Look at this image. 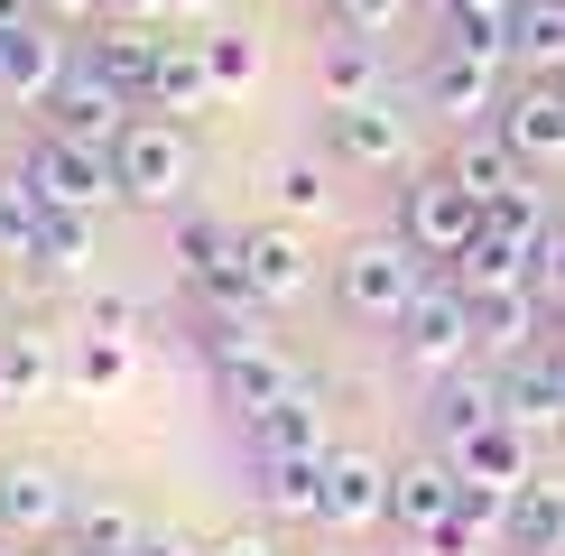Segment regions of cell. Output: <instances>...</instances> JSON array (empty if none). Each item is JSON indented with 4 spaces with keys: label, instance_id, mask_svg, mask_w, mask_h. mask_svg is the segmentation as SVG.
<instances>
[{
    "label": "cell",
    "instance_id": "1",
    "mask_svg": "<svg viewBox=\"0 0 565 556\" xmlns=\"http://www.w3.org/2000/svg\"><path fill=\"white\" fill-rule=\"evenodd\" d=\"M204 362H214V389H223L242 417H250V408H278V399H316L306 362H297L250 307H223L214 324H204Z\"/></svg>",
    "mask_w": 565,
    "mask_h": 556
},
{
    "label": "cell",
    "instance_id": "2",
    "mask_svg": "<svg viewBox=\"0 0 565 556\" xmlns=\"http://www.w3.org/2000/svg\"><path fill=\"white\" fill-rule=\"evenodd\" d=\"M334 297H343V316H362V324H398L427 297V250L408 242V232H371V242H352L343 260H334Z\"/></svg>",
    "mask_w": 565,
    "mask_h": 556
},
{
    "label": "cell",
    "instance_id": "3",
    "mask_svg": "<svg viewBox=\"0 0 565 556\" xmlns=\"http://www.w3.org/2000/svg\"><path fill=\"white\" fill-rule=\"evenodd\" d=\"M390 334H398V362H417L427 381L463 371V353H482V334H473V297H463L455 278H427V297H417V307L398 316Z\"/></svg>",
    "mask_w": 565,
    "mask_h": 556
},
{
    "label": "cell",
    "instance_id": "4",
    "mask_svg": "<svg viewBox=\"0 0 565 556\" xmlns=\"http://www.w3.org/2000/svg\"><path fill=\"white\" fill-rule=\"evenodd\" d=\"M111 168H121V195L149 204V214H177L185 185H195V149H185L177 121H130L121 149H111Z\"/></svg>",
    "mask_w": 565,
    "mask_h": 556
},
{
    "label": "cell",
    "instance_id": "5",
    "mask_svg": "<svg viewBox=\"0 0 565 556\" xmlns=\"http://www.w3.org/2000/svg\"><path fill=\"white\" fill-rule=\"evenodd\" d=\"M19 177H29L38 195L56 204V214H103V204L121 195V168H111V149H84V139H65V130H46Z\"/></svg>",
    "mask_w": 565,
    "mask_h": 556
},
{
    "label": "cell",
    "instance_id": "6",
    "mask_svg": "<svg viewBox=\"0 0 565 556\" xmlns=\"http://www.w3.org/2000/svg\"><path fill=\"white\" fill-rule=\"evenodd\" d=\"M398 232H408V242L427 250V260H445V269H455L463 250L482 242V204L463 195V185L445 177V168H427V177H408V195H398Z\"/></svg>",
    "mask_w": 565,
    "mask_h": 556
},
{
    "label": "cell",
    "instance_id": "7",
    "mask_svg": "<svg viewBox=\"0 0 565 556\" xmlns=\"http://www.w3.org/2000/svg\"><path fill=\"white\" fill-rule=\"evenodd\" d=\"M46 130H65V139H84V149H121V130H130V93L103 75L93 56H75L65 65V84L46 93Z\"/></svg>",
    "mask_w": 565,
    "mask_h": 556
},
{
    "label": "cell",
    "instance_id": "8",
    "mask_svg": "<svg viewBox=\"0 0 565 556\" xmlns=\"http://www.w3.org/2000/svg\"><path fill=\"white\" fill-rule=\"evenodd\" d=\"M427 111H445V121H473V111H501V46H473L445 29V46L427 56Z\"/></svg>",
    "mask_w": 565,
    "mask_h": 556
},
{
    "label": "cell",
    "instance_id": "9",
    "mask_svg": "<svg viewBox=\"0 0 565 556\" xmlns=\"http://www.w3.org/2000/svg\"><path fill=\"white\" fill-rule=\"evenodd\" d=\"M177 260H185V278H195L214 307H260V297H250V269H242V232H232V223L185 214L177 223Z\"/></svg>",
    "mask_w": 565,
    "mask_h": 556
},
{
    "label": "cell",
    "instance_id": "10",
    "mask_svg": "<svg viewBox=\"0 0 565 556\" xmlns=\"http://www.w3.org/2000/svg\"><path fill=\"white\" fill-rule=\"evenodd\" d=\"M324 149L343 158V168H408V121L381 103H324Z\"/></svg>",
    "mask_w": 565,
    "mask_h": 556
},
{
    "label": "cell",
    "instance_id": "11",
    "mask_svg": "<svg viewBox=\"0 0 565 556\" xmlns=\"http://www.w3.org/2000/svg\"><path fill=\"white\" fill-rule=\"evenodd\" d=\"M65 65H75V46L56 38V19H19V29H0V93L10 103H46V93L65 84Z\"/></svg>",
    "mask_w": 565,
    "mask_h": 556
},
{
    "label": "cell",
    "instance_id": "12",
    "mask_svg": "<svg viewBox=\"0 0 565 556\" xmlns=\"http://www.w3.org/2000/svg\"><path fill=\"white\" fill-rule=\"evenodd\" d=\"M455 501H463L455 455H417V463L390 473V528H398V538H427L436 520H455Z\"/></svg>",
    "mask_w": 565,
    "mask_h": 556
},
{
    "label": "cell",
    "instance_id": "13",
    "mask_svg": "<svg viewBox=\"0 0 565 556\" xmlns=\"http://www.w3.org/2000/svg\"><path fill=\"white\" fill-rule=\"evenodd\" d=\"M390 520V473L371 455H334L324 463V510H316V528H334V538H362V528H381Z\"/></svg>",
    "mask_w": 565,
    "mask_h": 556
},
{
    "label": "cell",
    "instance_id": "14",
    "mask_svg": "<svg viewBox=\"0 0 565 556\" xmlns=\"http://www.w3.org/2000/svg\"><path fill=\"white\" fill-rule=\"evenodd\" d=\"M501 417H510V427H529V436H556L565 427V343H537V353L510 362Z\"/></svg>",
    "mask_w": 565,
    "mask_h": 556
},
{
    "label": "cell",
    "instance_id": "15",
    "mask_svg": "<svg viewBox=\"0 0 565 556\" xmlns=\"http://www.w3.org/2000/svg\"><path fill=\"white\" fill-rule=\"evenodd\" d=\"M75 528V501L46 463H0V538H56Z\"/></svg>",
    "mask_w": 565,
    "mask_h": 556
},
{
    "label": "cell",
    "instance_id": "16",
    "mask_svg": "<svg viewBox=\"0 0 565 556\" xmlns=\"http://www.w3.org/2000/svg\"><path fill=\"white\" fill-rule=\"evenodd\" d=\"M455 473H463V492H501V501H520L529 482H537V436L501 417V427H482L473 446L455 455Z\"/></svg>",
    "mask_w": 565,
    "mask_h": 556
},
{
    "label": "cell",
    "instance_id": "17",
    "mask_svg": "<svg viewBox=\"0 0 565 556\" xmlns=\"http://www.w3.org/2000/svg\"><path fill=\"white\" fill-rule=\"evenodd\" d=\"M427 427H436V455H463L482 427H501V381L491 371H445L427 399Z\"/></svg>",
    "mask_w": 565,
    "mask_h": 556
},
{
    "label": "cell",
    "instance_id": "18",
    "mask_svg": "<svg viewBox=\"0 0 565 556\" xmlns=\"http://www.w3.org/2000/svg\"><path fill=\"white\" fill-rule=\"evenodd\" d=\"M501 139L520 158H565V75H529L520 93H501Z\"/></svg>",
    "mask_w": 565,
    "mask_h": 556
},
{
    "label": "cell",
    "instance_id": "19",
    "mask_svg": "<svg viewBox=\"0 0 565 556\" xmlns=\"http://www.w3.org/2000/svg\"><path fill=\"white\" fill-rule=\"evenodd\" d=\"M242 269H250V297L260 307H288V297H306V242H297V223H260V232H242Z\"/></svg>",
    "mask_w": 565,
    "mask_h": 556
},
{
    "label": "cell",
    "instance_id": "20",
    "mask_svg": "<svg viewBox=\"0 0 565 556\" xmlns=\"http://www.w3.org/2000/svg\"><path fill=\"white\" fill-rule=\"evenodd\" d=\"M537 324H547V297H537V278H520V288H491V297H473V334H482V353H501V362L537 353Z\"/></svg>",
    "mask_w": 565,
    "mask_h": 556
},
{
    "label": "cell",
    "instance_id": "21",
    "mask_svg": "<svg viewBox=\"0 0 565 556\" xmlns=\"http://www.w3.org/2000/svg\"><path fill=\"white\" fill-rule=\"evenodd\" d=\"M520 168H529V158L510 149L501 130H463V139H455V158H445V177H455L473 204H501V195H520V185H529Z\"/></svg>",
    "mask_w": 565,
    "mask_h": 556
},
{
    "label": "cell",
    "instance_id": "22",
    "mask_svg": "<svg viewBox=\"0 0 565 556\" xmlns=\"http://www.w3.org/2000/svg\"><path fill=\"white\" fill-rule=\"evenodd\" d=\"M324 463H334V446H324V455H260V463H250L260 510H269V520H316V510H324Z\"/></svg>",
    "mask_w": 565,
    "mask_h": 556
},
{
    "label": "cell",
    "instance_id": "23",
    "mask_svg": "<svg viewBox=\"0 0 565 556\" xmlns=\"http://www.w3.org/2000/svg\"><path fill=\"white\" fill-rule=\"evenodd\" d=\"M316 93H324V103H381V93H390L381 46L334 29V38H324V56H316Z\"/></svg>",
    "mask_w": 565,
    "mask_h": 556
},
{
    "label": "cell",
    "instance_id": "24",
    "mask_svg": "<svg viewBox=\"0 0 565 556\" xmlns=\"http://www.w3.org/2000/svg\"><path fill=\"white\" fill-rule=\"evenodd\" d=\"M214 65H204V38H158V75H149V103L158 111H168V121H177V111H204V103H214Z\"/></svg>",
    "mask_w": 565,
    "mask_h": 556
},
{
    "label": "cell",
    "instance_id": "25",
    "mask_svg": "<svg viewBox=\"0 0 565 556\" xmlns=\"http://www.w3.org/2000/svg\"><path fill=\"white\" fill-rule=\"evenodd\" d=\"M93 65H103L111 84L121 93H139V103H149V75H158V38L139 29V19H103V29H93V46H84Z\"/></svg>",
    "mask_w": 565,
    "mask_h": 556
},
{
    "label": "cell",
    "instance_id": "26",
    "mask_svg": "<svg viewBox=\"0 0 565 556\" xmlns=\"http://www.w3.org/2000/svg\"><path fill=\"white\" fill-rule=\"evenodd\" d=\"M242 446H250V463H260V455H324L316 399H278V408H250V417H242Z\"/></svg>",
    "mask_w": 565,
    "mask_h": 556
},
{
    "label": "cell",
    "instance_id": "27",
    "mask_svg": "<svg viewBox=\"0 0 565 556\" xmlns=\"http://www.w3.org/2000/svg\"><path fill=\"white\" fill-rule=\"evenodd\" d=\"M520 556H565V482H529L520 501H510V538Z\"/></svg>",
    "mask_w": 565,
    "mask_h": 556
},
{
    "label": "cell",
    "instance_id": "28",
    "mask_svg": "<svg viewBox=\"0 0 565 556\" xmlns=\"http://www.w3.org/2000/svg\"><path fill=\"white\" fill-rule=\"evenodd\" d=\"M510 56H520L529 75H565V0H520V19H510Z\"/></svg>",
    "mask_w": 565,
    "mask_h": 556
},
{
    "label": "cell",
    "instance_id": "29",
    "mask_svg": "<svg viewBox=\"0 0 565 556\" xmlns=\"http://www.w3.org/2000/svg\"><path fill=\"white\" fill-rule=\"evenodd\" d=\"M46 214H56V204H46L29 177H0V260H38Z\"/></svg>",
    "mask_w": 565,
    "mask_h": 556
},
{
    "label": "cell",
    "instance_id": "30",
    "mask_svg": "<svg viewBox=\"0 0 565 556\" xmlns=\"http://www.w3.org/2000/svg\"><path fill=\"white\" fill-rule=\"evenodd\" d=\"M46 381H56L46 334H38V324H10V334H0V408H10V399H38Z\"/></svg>",
    "mask_w": 565,
    "mask_h": 556
},
{
    "label": "cell",
    "instance_id": "31",
    "mask_svg": "<svg viewBox=\"0 0 565 556\" xmlns=\"http://www.w3.org/2000/svg\"><path fill=\"white\" fill-rule=\"evenodd\" d=\"M84 250H93V214H46V242H38V278H75L84 269Z\"/></svg>",
    "mask_w": 565,
    "mask_h": 556
},
{
    "label": "cell",
    "instance_id": "32",
    "mask_svg": "<svg viewBox=\"0 0 565 556\" xmlns=\"http://www.w3.org/2000/svg\"><path fill=\"white\" fill-rule=\"evenodd\" d=\"M269 195H278V223L324 214V168H316V158H278V168H269Z\"/></svg>",
    "mask_w": 565,
    "mask_h": 556
},
{
    "label": "cell",
    "instance_id": "33",
    "mask_svg": "<svg viewBox=\"0 0 565 556\" xmlns=\"http://www.w3.org/2000/svg\"><path fill=\"white\" fill-rule=\"evenodd\" d=\"M139 538H149V528H139L130 510H111V501H93V510H75V547H84V556H130Z\"/></svg>",
    "mask_w": 565,
    "mask_h": 556
},
{
    "label": "cell",
    "instance_id": "34",
    "mask_svg": "<svg viewBox=\"0 0 565 556\" xmlns=\"http://www.w3.org/2000/svg\"><path fill=\"white\" fill-rule=\"evenodd\" d=\"M121 381H130V343L84 324V343H75V389H121Z\"/></svg>",
    "mask_w": 565,
    "mask_h": 556
},
{
    "label": "cell",
    "instance_id": "35",
    "mask_svg": "<svg viewBox=\"0 0 565 556\" xmlns=\"http://www.w3.org/2000/svg\"><path fill=\"white\" fill-rule=\"evenodd\" d=\"M204 65H214L223 93L250 84V75H260V38H250V29H214V38H204Z\"/></svg>",
    "mask_w": 565,
    "mask_h": 556
},
{
    "label": "cell",
    "instance_id": "36",
    "mask_svg": "<svg viewBox=\"0 0 565 556\" xmlns=\"http://www.w3.org/2000/svg\"><path fill=\"white\" fill-rule=\"evenodd\" d=\"M84 324H93V334H121V343H139V324H149V316H139L130 297H111V288H93V297H84Z\"/></svg>",
    "mask_w": 565,
    "mask_h": 556
},
{
    "label": "cell",
    "instance_id": "37",
    "mask_svg": "<svg viewBox=\"0 0 565 556\" xmlns=\"http://www.w3.org/2000/svg\"><path fill=\"white\" fill-rule=\"evenodd\" d=\"M324 10H334L343 38H381L390 19H398V0H324Z\"/></svg>",
    "mask_w": 565,
    "mask_h": 556
},
{
    "label": "cell",
    "instance_id": "38",
    "mask_svg": "<svg viewBox=\"0 0 565 556\" xmlns=\"http://www.w3.org/2000/svg\"><path fill=\"white\" fill-rule=\"evenodd\" d=\"M436 10H445V29H510L520 0H436Z\"/></svg>",
    "mask_w": 565,
    "mask_h": 556
},
{
    "label": "cell",
    "instance_id": "39",
    "mask_svg": "<svg viewBox=\"0 0 565 556\" xmlns=\"http://www.w3.org/2000/svg\"><path fill=\"white\" fill-rule=\"evenodd\" d=\"M537 297L565 316V232H547V250H537Z\"/></svg>",
    "mask_w": 565,
    "mask_h": 556
},
{
    "label": "cell",
    "instance_id": "40",
    "mask_svg": "<svg viewBox=\"0 0 565 556\" xmlns=\"http://www.w3.org/2000/svg\"><path fill=\"white\" fill-rule=\"evenodd\" d=\"M204 556H278V547L260 538V528H232V538H214V547H204Z\"/></svg>",
    "mask_w": 565,
    "mask_h": 556
},
{
    "label": "cell",
    "instance_id": "41",
    "mask_svg": "<svg viewBox=\"0 0 565 556\" xmlns=\"http://www.w3.org/2000/svg\"><path fill=\"white\" fill-rule=\"evenodd\" d=\"M130 556H204V547H185V538H139Z\"/></svg>",
    "mask_w": 565,
    "mask_h": 556
},
{
    "label": "cell",
    "instance_id": "42",
    "mask_svg": "<svg viewBox=\"0 0 565 556\" xmlns=\"http://www.w3.org/2000/svg\"><path fill=\"white\" fill-rule=\"evenodd\" d=\"M121 19H149V10H177V0H111Z\"/></svg>",
    "mask_w": 565,
    "mask_h": 556
},
{
    "label": "cell",
    "instance_id": "43",
    "mask_svg": "<svg viewBox=\"0 0 565 556\" xmlns=\"http://www.w3.org/2000/svg\"><path fill=\"white\" fill-rule=\"evenodd\" d=\"M38 556H84V547H75V538H65V547H38Z\"/></svg>",
    "mask_w": 565,
    "mask_h": 556
},
{
    "label": "cell",
    "instance_id": "44",
    "mask_svg": "<svg viewBox=\"0 0 565 556\" xmlns=\"http://www.w3.org/2000/svg\"><path fill=\"white\" fill-rule=\"evenodd\" d=\"M177 10H214V0H177Z\"/></svg>",
    "mask_w": 565,
    "mask_h": 556
},
{
    "label": "cell",
    "instance_id": "45",
    "mask_svg": "<svg viewBox=\"0 0 565 556\" xmlns=\"http://www.w3.org/2000/svg\"><path fill=\"white\" fill-rule=\"evenodd\" d=\"M381 556H408V547H381Z\"/></svg>",
    "mask_w": 565,
    "mask_h": 556
},
{
    "label": "cell",
    "instance_id": "46",
    "mask_svg": "<svg viewBox=\"0 0 565 556\" xmlns=\"http://www.w3.org/2000/svg\"><path fill=\"white\" fill-rule=\"evenodd\" d=\"M510 556H520V547H510Z\"/></svg>",
    "mask_w": 565,
    "mask_h": 556
}]
</instances>
